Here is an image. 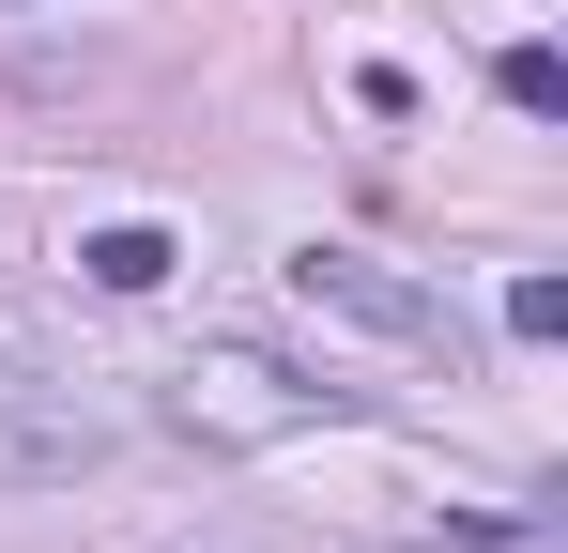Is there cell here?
I'll return each instance as SVG.
<instances>
[{
  "instance_id": "6da1fadb",
  "label": "cell",
  "mask_w": 568,
  "mask_h": 553,
  "mask_svg": "<svg viewBox=\"0 0 568 553\" xmlns=\"http://www.w3.org/2000/svg\"><path fill=\"white\" fill-rule=\"evenodd\" d=\"M338 415H354V400H338L323 369L262 354V339H215V354L170 369V431H185V446H292V431H338Z\"/></svg>"
},
{
  "instance_id": "7a4b0ae2",
  "label": "cell",
  "mask_w": 568,
  "mask_h": 553,
  "mask_svg": "<svg viewBox=\"0 0 568 553\" xmlns=\"http://www.w3.org/2000/svg\"><path fill=\"white\" fill-rule=\"evenodd\" d=\"M292 292L307 308H338V323H369V339H399V354H446L462 323H446V292H415L399 262H369V247H292Z\"/></svg>"
},
{
  "instance_id": "3957f363",
  "label": "cell",
  "mask_w": 568,
  "mask_h": 553,
  "mask_svg": "<svg viewBox=\"0 0 568 553\" xmlns=\"http://www.w3.org/2000/svg\"><path fill=\"white\" fill-rule=\"evenodd\" d=\"M108 461V415L78 384H0V492H62Z\"/></svg>"
},
{
  "instance_id": "277c9868",
  "label": "cell",
  "mask_w": 568,
  "mask_h": 553,
  "mask_svg": "<svg viewBox=\"0 0 568 553\" xmlns=\"http://www.w3.org/2000/svg\"><path fill=\"white\" fill-rule=\"evenodd\" d=\"M170 262H185V247H170L154 215H108L93 247H78V276H93V292H170Z\"/></svg>"
},
{
  "instance_id": "5b68a950",
  "label": "cell",
  "mask_w": 568,
  "mask_h": 553,
  "mask_svg": "<svg viewBox=\"0 0 568 553\" xmlns=\"http://www.w3.org/2000/svg\"><path fill=\"white\" fill-rule=\"evenodd\" d=\"M491 92H507L523 123H554V108H568V62H554V47H507V62H491Z\"/></svg>"
},
{
  "instance_id": "8992f818",
  "label": "cell",
  "mask_w": 568,
  "mask_h": 553,
  "mask_svg": "<svg viewBox=\"0 0 568 553\" xmlns=\"http://www.w3.org/2000/svg\"><path fill=\"white\" fill-rule=\"evenodd\" d=\"M507 339H568V276H507Z\"/></svg>"
}]
</instances>
